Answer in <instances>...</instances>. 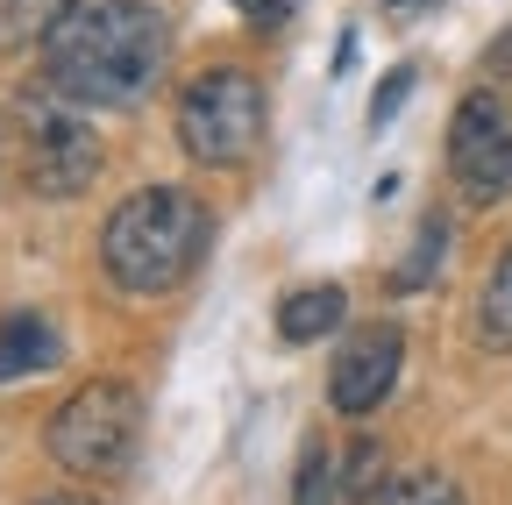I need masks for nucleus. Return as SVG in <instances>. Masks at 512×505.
Wrapping results in <instances>:
<instances>
[{"mask_svg": "<svg viewBox=\"0 0 512 505\" xmlns=\"http://www.w3.org/2000/svg\"><path fill=\"white\" fill-rule=\"evenodd\" d=\"M342 491H349V505H377L384 491V449L377 441H356V456H349V477H342Z\"/></svg>", "mask_w": 512, "mask_h": 505, "instance_id": "13", "label": "nucleus"}, {"mask_svg": "<svg viewBox=\"0 0 512 505\" xmlns=\"http://www.w3.org/2000/svg\"><path fill=\"white\" fill-rule=\"evenodd\" d=\"M43 505H93V498H79V491H64V498H43Z\"/></svg>", "mask_w": 512, "mask_h": 505, "instance_id": "19", "label": "nucleus"}, {"mask_svg": "<svg viewBox=\"0 0 512 505\" xmlns=\"http://www.w3.org/2000/svg\"><path fill=\"white\" fill-rule=\"evenodd\" d=\"M377 8H392V15H420V8H434V0H377Z\"/></svg>", "mask_w": 512, "mask_h": 505, "instance_id": "18", "label": "nucleus"}, {"mask_svg": "<svg viewBox=\"0 0 512 505\" xmlns=\"http://www.w3.org/2000/svg\"><path fill=\"white\" fill-rule=\"evenodd\" d=\"M292 505H335V456L306 441L299 449V477H292Z\"/></svg>", "mask_w": 512, "mask_h": 505, "instance_id": "12", "label": "nucleus"}, {"mask_svg": "<svg viewBox=\"0 0 512 505\" xmlns=\"http://www.w3.org/2000/svg\"><path fill=\"white\" fill-rule=\"evenodd\" d=\"M441 249H448V221H441V214H427V221H420V242H413V264L399 271V285H406V292H420V285L441 271Z\"/></svg>", "mask_w": 512, "mask_h": 505, "instance_id": "14", "label": "nucleus"}, {"mask_svg": "<svg viewBox=\"0 0 512 505\" xmlns=\"http://www.w3.org/2000/svg\"><path fill=\"white\" fill-rule=\"evenodd\" d=\"M413 79H420L413 65H399V72H384V79H377V93H370V129H384V121H392V114L406 107V93H413Z\"/></svg>", "mask_w": 512, "mask_h": 505, "instance_id": "16", "label": "nucleus"}, {"mask_svg": "<svg viewBox=\"0 0 512 505\" xmlns=\"http://www.w3.org/2000/svg\"><path fill=\"white\" fill-rule=\"evenodd\" d=\"M171 65V29L150 0H72L43 36V79L79 107H136Z\"/></svg>", "mask_w": 512, "mask_h": 505, "instance_id": "1", "label": "nucleus"}, {"mask_svg": "<svg viewBox=\"0 0 512 505\" xmlns=\"http://www.w3.org/2000/svg\"><path fill=\"white\" fill-rule=\"evenodd\" d=\"M399 363H406V342H399L392 321L356 328V335L342 342L335 370H328V399H335V413H349V420L377 413L384 399H392V385H399Z\"/></svg>", "mask_w": 512, "mask_h": 505, "instance_id": "7", "label": "nucleus"}, {"mask_svg": "<svg viewBox=\"0 0 512 505\" xmlns=\"http://www.w3.org/2000/svg\"><path fill=\"white\" fill-rule=\"evenodd\" d=\"M64 8H72V0H0V57L43 43L64 22Z\"/></svg>", "mask_w": 512, "mask_h": 505, "instance_id": "10", "label": "nucleus"}, {"mask_svg": "<svg viewBox=\"0 0 512 505\" xmlns=\"http://www.w3.org/2000/svg\"><path fill=\"white\" fill-rule=\"evenodd\" d=\"M448 171H456L463 200L491 207L512 193V107L498 93H470L448 121Z\"/></svg>", "mask_w": 512, "mask_h": 505, "instance_id": "6", "label": "nucleus"}, {"mask_svg": "<svg viewBox=\"0 0 512 505\" xmlns=\"http://www.w3.org/2000/svg\"><path fill=\"white\" fill-rule=\"evenodd\" d=\"M384 505H463V491L448 477H434V470H420V477H399L384 491Z\"/></svg>", "mask_w": 512, "mask_h": 505, "instance_id": "15", "label": "nucleus"}, {"mask_svg": "<svg viewBox=\"0 0 512 505\" xmlns=\"http://www.w3.org/2000/svg\"><path fill=\"white\" fill-rule=\"evenodd\" d=\"M178 143L192 164H242L264 143V86L242 65H214L178 93Z\"/></svg>", "mask_w": 512, "mask_h": 505, "instance_id": "5", "label": "nucleus"}, {"mask_svg": "<svg viewBox=\"0 0 512 505\" xmlns=\"http://www.w3.org/2000/svg\"><path fill=\"white\" fill-rule=\"evenodd\" d=\"M477 335H484L491 349H512V249L498 257V271H491V285H484V306H477Z\"/></svg>", "mask_w": 512, "mask_h": 505, "instance_id": "11", "label": "nucleus"}, {"mask_svg": "<svg viewBox=\"0 0 512 505\" xmlns=\"http://www.w3.org/2000/svg\"><path fill=\"white\" fill-rule=\"evenodd\" d=\"M15 114H22V171H29V193L79 200L86 185H93V171H100V136H93L86 107L43 79V86H29L15 100Z\"/></svg>", "mask_w": 512, "mask_h": 505, "instance_id": "3", "label": "nucleus"}, {"mask_svg": "<svg viewBox=\"0 0 512 505\" xmlns=\"http://www.w3.org/2000/svg\"><path fill=\"white\" fill-rule=\"evenodd\" d=\"M342 313H349V292L342 285H299L278 306V335L285 342H320L328 328H342Z\"/></svg>", "mask_w": 512, "mask_h": 505, "instance_id": "9", "label": "nucleus"}, {"mask_svg": "<svg viewBox=\"0 0 512 505\" xmlns=\"http://www.w3.org/2000/svg\"><path fill=\"white\" fill-rule=\"evenodd\" d=\"M57 356H64V342L50 328V313L15 306L8 321H0V385H15V377H29V370H50Z\"/></svg>", "mask_w": 512, "mask_h": 505, "instance_id": "8", "label": "nucleus"}, {"mask_svg": "<svg viewBox=\"0 0 512 505\" xmlns=\"http://www.w3.org/2000/svg\"><path fill=\"white\" fill-rule=\"evenodd\" d=\"M228 8H235V15H242L249 29H278V22H285V15L299 8V0H228Z\"/></svg>", "mask_w": 512, "mask_h": 505, "instance_id": "17", "label": "nucleus"}, {"mask_svg": "<svg viewBox=\"0 0 512 505\" xmlns=\"http://www.w3.org/2000/svg\"><path fill=\"white\" fill-rule=\"evenodd\" d=\"M207 235H214V221H207V207L192 200L185 185H143V193H128L107 214L100 264H107V278L121 292L150 299V292H171V285H185L192 271H200Z\"/></svg>", "mask_w": 512, "mask_h": 505, "instance_id": "2", "label": "nucleus"}, {"mask_svg": "<svg viewBox=\"0 0 512 505\" xmlns=\"http://www.w3.org/2000/svg\"><path fill=\"white\" fill-rule=\"evenodd\" d=\"M136 441H143V399L128 385H114V377H93V385H79L72 399L50 413V456L72 477H114V470H128Z\"/></svg>", "mask_w": 512, "mask_h": 505, "instance_id": "4", "label": "nucleus"}]
</instances>
